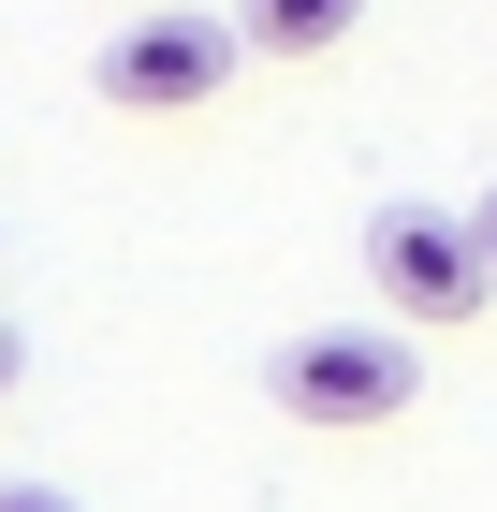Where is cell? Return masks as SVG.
<instances>
[{
  "instance_id": "6da1fadb",
  "label": "cell",
  "mask_w": 497,
  "mask_h": 512,
  "mask_svg": "<svg viewBox=\"0 0 497 512\" xmlns=\"http://www.w3.org/2000/svg\"><path fill=\"white\" fill-rule=\"evenodd\" d=\"M264 395L293 410L307 439H366V425H395V410L424 395V366H410L395 322H307V337L264 352Z\"/></svg>"
},
{
  "instance_id": "5b68a950",
  "label": "cell",
  "mask_w": 497,
  "mask_h": 512,
  "mask_svg": "<svg viewBox=\"0 0 497 512\" xmlns=\"http://www.w3.org/2000/svg\"><path fill=\"white\" fill-rule=\"evenodd\" d=\"M0 512H74V498H59V483H15V469H0Z\"/></svg>"
},
{
  "instance_id": "52a82bcc",
  "label": "cell",
  "mask_w": 497,
  "mask_h": 512,
  "mask_svg": "<svg viewBox=\"0 0 497 512\" xmlns=\"http://www.w3.org/2000/svg\"><path fill=\"white\" fill-rule=\"evenodd\" d=\"M468 220H483V249H497V191H483V205H468Z\"/></svg>"
},
{
  "instance_id": "7a4b0ae2",
  "label": "cell",
  "mask_w": 497,
  "mask_h": 512,
  "mask_svg": "<svg viewBox=\"0 0 497 512\" xmlns=\"http://www.w3.org/2000/svg\"><path fill=\"white\" fill-rule=\"evenodd\" d=\"M366 278H381L395 322H468L497 293V249H483L468 205H381V220H366Z\"/></svg>"
},
{
  "instance_id": "277c9868",
  "label": "cell",
  "mask_w": 497,
  "mask_h": 512,
  "mask_svg": "<svg viewBox=\"0 0 497 512\" xmlns=\"http://www.w3.org/2000/svg\"><path fill=\"white\" fill-rule=\"evenodd\" d=\"M234 30L264 44V59H322V44L366 30V0H234Z\"/></svg>"
},
{
  "instance_id": "3957f363",
  "label": "cell",
  "mask_w": 497,
  "mask_h": 512,
  "mask_svg": "<svg viewBox=\"0 0 497 512\" xmlns=\"http://www.w3.org/2000/svg\"><path fill=\"white\" fill-rule=\"evenodd\" d=\"M234 59H249V30H234V15H205V0H147V15L103 44V103L176 118V103H220Z\"/></svg>"
},
{
  "instance_id": "8992f818",
  "label": "cell",
  "mask_w": 497,
  "mask_h": 512,
  "mask_svg": "<svg viewBox=\"0 0 497 512\" xmlns=\"http://www.w3.org/2000/svg\"><path fill=\"white\" fill-rule=\"evenodd\" d=\"M15 366H30V337H15V322H0V395H15Z\"/></svg>"
}]
</instances>
